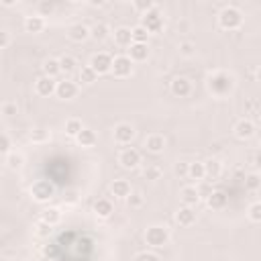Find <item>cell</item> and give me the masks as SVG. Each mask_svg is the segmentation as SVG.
Returning <instances> with one entry per match:
<instances>
[{"label":"cell","mask_w":261,"mask_h":261,"mask_svg":"<svg viewBox=\"0 0 261 261\" xmlns=\"http://www.w3.org/2000/svg\"><path fill=\"white\" fill-rule=\"evenodd\" d=\"M208 90L214 96H218V98L229 96L235 90V78H233V74H229V72H214L208 78Z\"/></svg>","instance_id":"cell-1"},{"label":"cell","mask_w":261,"mask_h":261,"mask_svg":"<svg viewBox=\"0 0 261 261\" xmlns=\"http://www.w3.org/2000/svg\"><path fill=\"white\" fill-rule=\"evenodd\" d=\"M218 25L224 31H237L243 27V13L237 7H224L218 15Z\"/></svg>","instance_id":"cell-2"},{"label":"cell","mask_w":261,"mask_h":261,"mask_svg":"<svg viewBox=\"0 0 261 261\" xmlns=\"http://www.w3.org/2000/svg\"><path fill=\"white\" fill-rule=\"evenodd\" d=\"M31 196L35 202H49L55 196V184L49 180H37L31 186Z\"/></svg>","instance_id":"cell-3"},{"label":"cell","mask_w":261,"mask_h":261,"mask_svg":"<svg viewBox=\"0 0 261 261\" xmlns=\"http://www.w3.org/2000/svg\"><path fill=\"white\" fill-rule=\"evenodd\" d=\"M145 241H147L149 247H155V249L166 247V245L170 243V231H168L166 226L153 224V226H149V229L145 231Z\"/></svg>","instance_id":"cell-4"},{"label":"cell","mask_w":261,"mask_h":261,"mask_svg":"<svg viewBox=\"0 0 261 261\" xmlns=\"http://www.w3.org/2000/svg\"><path fill=\"white\" fill-rule=\"evenodd\" d=\"M112 55L110 53H104V51H100V53H94L92 55V59H90V68L98 74V76H102V74H108V72H112Z\"/></svg>","instance_id":"cell-5"},{"label":"cell","mask_w":261,"mask_h":261,"mask_svg":"<svg viewBox=\"0 0 261 261\" xmlns=\"http://www.w3.org/2000/svg\"><path fill=\"white\" fill-rule=\"evenodd\" d=\"M118 164H120L124 170H135V168H139V164H141V153H139L135 147H124V149L118 153Z\"/></svg>","instance_id":"cell-6"},{"label":"cell","mask_w":261,"mask_h":261,"mask_svg":"<svg viewBox=\"0 0 261 261\" xmlns=\"http://www.w3.org/2000/svg\"><path fill=\"white\" fill-rule=\"evenodd\" d=\"M112 74L114 78H128L133 74V59L128 55H116L112 61Z\"/></svg>","instance_id":"cell-7"},{"label":"cell","mask_w":261,"mask_h":261,"mask_svg":"<svg viewBox=\"0 0 261 261\" xmlns=\"http://www.w3.org/2000/svg\"><path fill=\"white\" fill-rule=\"evenodd\" d=\"M112 137H114V141L118 145H128L130 141L135 139V128H133V124H128V122H118L114 126Z\"/></svg>","instance_id":"cell-8"},{"label":"cell","mask_w":261,"mask_h":261,"mask_svg":"<svg viewBox=\"0 0 261 261\" xmlns=\"http://www.w3.org/2000/svg\"><path fill=\"white\" fill-rule=\"evenodd\" d=\"M141 27H145L149 33H159L164 29V17H161V13L155 9V11L147 13V15H143L141 17Z\"/></svg>","instance_id":"cell-9"},{"label":"cell","mask_w":261,"mask_h":261,"mask_svg":"<svg viewBox=\"0 0 261 261\" xmlns=\"http://www.w3.org/2000/svg\"><path fill=\"white\" fill-rule=\"evenodd\" d=\"M55 96H57L59 100H74V98L78 96V84L72 82V80H61V82H57Z\"/></svg>","instance_id":"cell-10"},{"label":"cell","mask_w":261,"mask_h":261,"mask_svg":"<svg viewBox=\"0 0 261 261\" xmlns=\"http://www.w3.org/2000/svg\"><path fill=\"white\" fill-rule=\"evenodd\" d=\"M55 90H57V82H55V78L41 76V78L35 82V92H37L39 96H43V98H47V96L55 94Z\"/></svg>","instance_id":"cell-11"},{"label":"cell","mask_w":261,"mask_h":261,"mask_svg":"<svg viewBox=\"0 0 261 261\" xmlns=\"http://www.w3.org/2000/svg\"><path fill=\"white\" fill-rule=\"evenodd\" d=\"M68 37H70V41H74V43H84L88 37H92V31H90L86 25L78 23V25H72V27L68 29Z\"/></svg>","instance_id":"cell-12"},{"label":"cell","mask_w":261,"mask_h":261,"mask_svg":"<svg viewBox=\"0 0 261 261\" xmlns=\"http://www.w3.org/2000/svg\"><path fill=\"white\" fill-rule=\"evenodd\" d=\"M170 88H172V94L178 96V98H186V96H190V92H192V84H190L188 78H176Z\"/></svg>","instance_id":"cell-13"},{"label":"cell","mask_w":261,"mask_h":261,"mask_svg":"<svg viewBox=\"0 0 261 261\" xmlns=\"http://www.w3.org/2000/svg\"><path fill=\"white\" fill-rule=\"evenodd\" d=\"M235 135L239 137V139H251L253 135H255V124L249 120V118H243V120H239L237 124H235Z\"/></svg>","instance_id":"cell-14"},{"label":"cell","mask_w":261,"mask_h":261,"mask_svg":"<svg viewBox=\"0 0 261 261\" xmlns=\"http://www.w3.org/2000/svg\"><path fill=\"white\" fill-rule=\"evenodd\" d=\"M145 149L149 151V153H161L164 149H166V137L164 135H159V133H153V135H149L147 139H145Z\"/></svg>","instance_id":"cell-15"},{"label":"cell","mask_w":261,"mask_h":261,"mask_svg":"<svg viewBox=\"0 0 261 261\" xmlns=\"http://www.w3.org/2000/svg\"><path fill=\"white\" fill-rule=\"evenodd\" d=\"M176 222L180 226H192L196 222V212L192 206H182L178 212H176Z\"/></svg>","instance_id":"cell-16"},{"label":"cell","mask_w":261,"mask_h":261,"mask_svg":"<svg viewBox=\"0 0 261 261\" xmlns=\"http://www.w3.org/2000/svg\"><path fill=\"white\" fill-rule=\"evenodd\" d=\"M110 192H112L114 198H122V200H126L130 194H133V190H130V184L126 180H114L110 184Z\"/></svg>","instance_id":"cell-17"},{"label":"cell","mask_w":261,"mask_h":261,"mask_svg":"<svg viewBox=\"0 0 261 261\" xmlns=\"http://www.w3.org/2000/svg\"><path fill=\"white\" fill-rule=\"evenodd\" d=\"M114 43L118 47H130V45H133V29L118 27L114 31Z\"/></svg>","instance_id":"cell-18"},{"label":"cell","mask_w":261,"mask_h":261,"mask_svg":"<svg viewBox=\"0 0 261 261\" xmlns=\"http://www.w3.org/2000/svg\"><path fill=\"white\" fill-rule=\"evenodd\" d=\"M128 57L133 61H145L149 57V45L147 43H133L128 47Z\"/></svg>","instance_id":"cell-19"},{"label":"cell","mask_w":261,"mask_h":261,"mask_svg":"<svg viewBox=\"0 0 261 261\" xmlns=\"http://www.w3.org/2000/svg\"><path fill=\"white\" fill-rule=\"evenodd\" d=\"M180 196H182L184 206H196L200 202V192H198L196 186H184Z\"/></svg>","instance_id":"cell-20"},{"label":"cell","mask_w":261,"mask_h":261,"mask_svg":"<svg viewBox=\"0 0 261 261\" xmlns=\"http://www.w3.org/2000/svg\"><path fill=\"white\" fill-rule=\"evenodd\" d=\"M206 204H208L212 210H222V208L229 204V196H226L224 192H220V190H214V192L206 198Z\"/></svg>","instance_id":"cell-21"},{"label":"cell","mask_w":261,"mask_h":261,"mask_svg":"<svg viewBox=\"0 0 261 261\" xmlns=\"http://www.w3.org/2000/svg\"><path fill=\"white\" fill-rule=\"evenodd\" d=\"M112 212H114V208H112V202L108 198H98L94 202V214L98 218H108Z\"/></svg>","instance_id":"cell-22"},{"label":"cell","mask_w":261,"mask_h":261,"mask_svg":"<svg viewBox=\"0 0 261 261\" xmlns=\"http://www.w3.org/2000/svg\"><path fill=\"white\" fill-rule=\"evenodd\" d=\"M204 170H206V178L210 182H216L222 176V164L218 159H208L204 161Z\"/></svg>","instance_id":"cell-23"},{"label":"cell","mask_w":261,"mask_h":261,"mask_svg":"<svg viewBox=\"0 0 261 261\" xmlns=\"http://www.w3.org/2000/svg\"><path fill=\"white\" fill-rule=\"evenodd\" d=\"M76 141H78L82 147H92V145H96L98 137H96V133H94L92 128H86V126H84V130L76 137Z\"/></svg>","instance_id":"cell-24"},{"label":"cell","mask_w":261,"mask_h":261,"mask_svg":"<svg viewBox=\"0 0 261 261\" xmlns=\"http://www.w3.org/2000/svg\"><path fill=\"white\" fill-rule=\"evenodd\" d=\"M25 29H27V33H41L45 29V21L41 17H27Z\"/></svg>","instance_id":"cell-25"},{"label":"cell","mask_w":261,"mask_h":261,"mask_svg":"<svg viewBox=\"0 0 261 261\" xmlns=\"http://www.w3.org/2000/svg\"><path fill=\"white\" fill-rule=\"evenodd\" d=\"M84 130V124H82V120H78V118H70V120H66V135H70V137H78L80 133Z\"/></svg>","instance_id":"cell-26"},{"label":"cell","mask_w":261,"mask_h":261,"mask_svg":"<svg viewBox=\"0 0 261 261\" xmlns=\"http://www.w3.org/2000/svg\"><path fill=\"white\" fill-rule=\"evenodd\" d=\"M43 72H45V76H49V78H55V76H59L61 74V66H59V59H47L45 63H43Z\"/></svg>","instance_id":"cell-27"},{"label":"cell","mask_w":261,"mask_h":261,"mask_svg":"<svg viewBox=\"0 0 261 261\" xmlns=\"http://www.w3.org/2000/svg\"><path fill=\"white\" fill-rule=\"evenodd\" d=\"M41 220L47 222V224H51V226H55V224L61 220V212H59L57 208H47V210H43Z\"/></svg>","instance_id":"cell-28"},{"label":"cell","mask_w":261,"mask_h":261,"mask_svg":"<svg viewBox=\"0 0 261 261\" xmlns=\"http://www.w3.org/2000/svg\"><path fill=\"white\" fill-rule=\"evenodd\" d=\"M188 178H192V180H196V182L204 180V178H206V170H204V164H200V161H194V164H190V174H188Z\"/></svg>","instance_id":"cell-29"},{"label":"cell","mask_w":261,"mask_h":261,"mask_svg":"<svg viewBox=\"0 0 261 261\" xmlns=\"http://www.w3.org/2000/svg\"><path fill=\"white\" fill-rule=\"evenodd\" d=\"M59 66H61V74H72V72H76L78 61L72 55H61L59 57Z\"/></svg>","instance_id":"cell-30"},{"label":"cell","mask_w":261,"mask_h":261,"mask_svg":"<svg viewBox=\"0 0 261 261\" xmlns=\"http://www.w3.org/2000/svg\"><path fill=\"white\" fill-rule=\"evenodd\" d=\"M96 78H98V74H96L90 66H84V68L80 70V82H82V84H94Z\"/></svg>","instance_id":"cell-31"},{"label":"cell","mask_w":261,"mask_h":261,"mask_svg":"<svg viewBox=\"0 0 261 261\" xmlns=\"http://www.w3.org/2000/svg\"><path fill=\"white\" fill-rule=\"evenodd\" d=\"M133 9L139 11L141 15H147V13L155 11L157 7H155V3H151V0H137V3H133Z\"/></svg>","instance_id":"cell-32"},{"label":"cell","mask_w":261,"mask_h":261,"mask_svg":"<svg viewBox=\"0 0 261 261\" xmlns=\"http://www.w3.org/2000/svg\"><path fill=\"white\" fill-rule=\"evenodd\" d=\"M147 39H149V31L145 27L141 25L133 27V43H147Z\"/></svg>","instance_id":"cell-33"},{"label":"cell","mask_w":261,"mask_h":261,"mask_svg":"<svg viewBox=\"0 0 261 261\" xmlns=\"http://www.w3.org/2000/svg\"><path fill=\"white\" fill-rule=\"evenodd\" d=\"M143 176H145L147 180H151V182H157V180H161L164 172H161V168H159V166H147V168H145V172H143Z\"/></svg>","instance_id":"cell-34"},{"label":"cell","mask_w":261,"mask_h":261,"mask_svg":"<svg viewBox=\"0 0 261 261\" xmlns=\"http://www.w3.org/2000/svg\"><path fill=\"white\" fill-rule=\"evenodd\" d=\"M29 139L33 141V143H45V141H49V133L45 128H35L33 133L29 135Z\"/></svg>","instance_id":"cell-35"},{"label":"cell","mask_w":261,"mask_h":261,"mask_svg":"<svg viewBox=\"0 0 261 261\" xmlns=\"http://www.w3.org/2000/svg\"><path fill=\"white\" fill-rule=\"evenodd\" d=\"M143 202H145V198H143V194H139V192H133V194L126 198V206H128V208H141Z\"/></svg>","instance_id":"cell-36"},{"label":"cell","mask_w":261,"mask_h":261,"mask_svg":"<svg viewBox=\"0 0 261 261\" xmlns=\"http://www.w3.org/2000/svg\"><path fill=\"white\" fill-rule=\"evenodd\" d=\"M90 31H92V37H94L96 41H102V39H106V37H108V27H106L104 23H100V25L92 27Z\"/></svg>","instance_id":"cell-37"},{"label":"cell","mask_w":261,"mask_h":261,"mask_svg":"<svg viewBox=\"0 0 261 261\" xmlns=\"http://www.w3.org/2000/svg\"><path fill=\"white\" fill-rule=\"evenodd\" d=\"M261 186V178L257 176V174H249L247 178H245V188L247 190H257Z\"/></svg>","instance_id":"cell-38"},{"label":"cell","mask_w":261,"mask_h":261,"mask_svg":"<svg viewBox=\"0 0 261 261\" xmlns=\"http://www.w3.org/2000/svg\"><path fill=\"white\" fill-rule=\"evenodd\" d=\"M249 218L253 222H261V202H253L249 206Z\"/></svg>","instance_id":"cell-39"},{"label":"cell","mask_w":261,"mask_h":261,"mask_svg":"<svg viewBox=\"0 0 261 261\" xmlns=\"http://www.w3.org/2000/svg\"><path fill=\"white\" fill-rule=\"evenodd\" d=\"M3 114H5L7 118H11V116L19 114V106H17V102H5V104H3Z\"/></svg>","instance_id":"cell-40"},{"label":"cell","mask_w":261,"mask_h":261,"mask_svg":"<svg viewBox=\"0 0 261 261\" xmlns=\"http://www.w3.org/2000/svg\"><path fill=\"white\" fill-rule=\"evenodd\" d=\"M174 174H176V176H180V178H186V176L190 174V164H186V161H178V164L174 166Z\"/></svg>","instance_id":"cell-41"},{"label":"cell","mask_w":261,"mask_h":261,"mask_svg":"<svg viewBox=\"0 0 261 261\" xmlns=\"http://www.w3.org/2000/svg\"><path fill=\"white\" fill-rule=\"evenodd\" d=\"M178 49H180V53H182L184 57H190V55H194V43H190V41H182Z\"/></svg>","instance_id":"cell-42"},{"label":"cell","mask_w":261,"mask_h":261,"mask_svg":"<svg viewBox=\"0 0 261 261\" xmlns=\"http://www.w3.org/2000/svg\"><path fill=\"white\" fill-rule=\"evenodd\" d=\"M7 164H9L11 170H17V168L23 166V157L21 155H7Z\"/></svg>","instance_id":"cell-43"},{"label":"cell","mask_w":261,"mask_h":261,"mask_svg":"<svg viewBox=\"0 0 261 261\" xmlns=\"http://www.w3.org/2000/svg\"><path fill=\"white\" fill-rule=\"evenodd\" d=\"M0 151L5 153V157H7V155H11V139H9V135H7V133L3 135V139H0Z\"/></svg>","instance_id":"cell-44"},{"label":"cell","mask_w":261,"mask_h":261,"mask_svg":"<svg viewBox=\"0 0 261 261\" xmlns=\"http://www.w3.org/2000/svg\"><path fill=\"white\" fill-rule=\"evenodd\" d=\"M37 9H39V13H41L43 17H47V15H51V13L55 11V5H53V3H39Z\"/></svg>","instance_id":"cell-45"},{"label":"cell","mask_w":261,"mask_h":261,"mask_svg":"<svg viewBox=\"0 0 261 261\" xmlns=\"http://www.w3.org/2000/svg\"><path fill=\"white\" fill-rule=\"evenodd\" d=\"M37 235H39V237H47V235H51V224H47V222L39 220V222H37Z\"/></svg>","instance_id":"cell-46"},{"label":"cell","mask_w":261,"mask_h":261,"mask_svg":"<svg viewBox=\"0 0 261 261\" xmlns=\"http://www.w3.org/2000/svg\"><path fill=\"white\" fill-rule=\"evenodd\" d=\"M135 261H161L155 253H139L137 257H135Z\"/></svg>","instance_id":"cell-47"},{"label":"cell","mask_w":261,"mask_h":261,"mask_svg":"<svg viewBox=\"0 0 261 261\" xmlns=\"http://www.w3.org/2000/svg\"><path fill=\"white\" fill-rule=\"evenodd\" d=\"M11 43V35L9 31H0V49H7Z\"/></svg>","instance_id":"cell-48"},{"label":"cell","mask_w":261,"mask_h":261,"mask_svg":"<svg viewBox=\"0 0 261 261\" xmlns=\"http://www.w3.org/2000/svg\"><path fill=\"white\" fill-rule=\"evenodd\" d=\"M198 192H200V198H208V196H210L214 190H210L208 186H202V188H198Z\"/></svg>","instance_id":"cell-49"},{"label":"cell","mask_w":261,"mask_h":261,"mask_svg":"<svg viewBox=\"0 0 261 261\" xmlns=\"http://www.w3.org/2000/svg\"><path fill=\"white\" fill-rule=\"evenodd\" d=\"M76 196H78L76 192H70V194H68V202H76V200H78Z\"/></svg>","instance_id":"cell-50"},{"label":"cell","mask_w":261,"mask_h":261,"mask_svg":"<svg viewBox=\"0 0 261 261\" xmlns=\"http://www.w3.org/2000/svg\"><path fill=\"white\" fill-rule=\"evenodd\" d=\"M255 166H257V168H261V151L255 155Z\"/></svg>","instance_id":"cell-51"},{"label":"cell","mask_w":261,"mask_h":261,"mask_svg":"<svg viewBox=\"0 0 261 261\" xmlns=\"http://www.w3.org/2000/svg\"><path fill=\"white\" fill-rule=\"evenodd\" d=\"M90 5H92V7H102L104 3H102V0H92V3H90Z\"/></svg>","instance_id":"cell-52"},{"label":"cell","mask_w":261,"mask_h":261,"mask_svg":"<svg viewBox=\"0 0 261 261\" xmlns=\"http://www.w3.org/2000/svg\"><path fill=\"white\" fill-rule=\"evenodd\" d=\"M255 76H257V82H261V68L257 70V74H255Z\"/></svg>","instance_id":"cell-53"},{"label":"cell","mask_w":261,"mask_h":261,"mask_svg":"<svg viewBox=\"0 0 261 261\" xmlns=\"http://www.w3.org/2000/svg\"><path fill=\"white\" fill-rule=\"evenodd\" d=\"M9 261H25V259H19V257H13V259H9Z\"/></svg>","instance_id":"cell-54"}]
</instances>
